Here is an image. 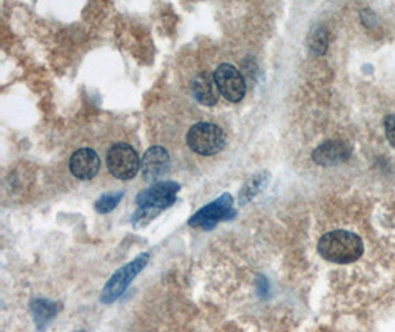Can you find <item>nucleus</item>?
<instances>
[{
	"label": "nucleus",
	"mask_w": 395,
	"mask_h": 332,
	"mask_svg": "<svg viewBox=\"0 0 395 332\" xmlns=\"http://www.w3.org/2000/svg\"><path fill=\"white\" fill-rule=\"evenodd\" d=\"M233 197L229 195V193H222V195L210 202V204L199 210L197 213L188 220V225L206 230L214 229L219 221L235 217V210L233 208Z\"/></svg>",
	"instance_id": "obj_5"
},
{
	"label": "nucleus",
	"mask_w": 395,
	"mask_h": 332,
	"mask_svg": "<svg viewBox=\"0 0 395 332\" xmlns=\"http://www.w3.org/2000/svg\"><path fill=\"white\" fill-rule=\"evenodd\" d=\"M187 143L190 150L199 155L212 156L225 148V132L214 123H197L187 133Z\"/></svg>",
	"instance_id": "obj_2"
},
{
	"label": "nucleus",
	"mask_w": 395,
	"mask_h": 332,
	"mask_svg": "<svg viewBox=\"0 0 395 332\" xmlns=\"http://www.w3.org/2000/svg\"><path fill=\"white\" fill-rule=\"evenodd\" d=\"M361 238L348 230H333L323 235L318 243V253L327 262L346 264L357 262L363 255Z\"/></svg>",
	"instance_id": "obj_1"
},
{
	"label": "nucleus",
	"mask_w": 395,
	"mask_h": 332,
	"mask_svg": "<svg viewBox=\"0 0 395 332\" xmlns=\"http://www.w3.org/2000/svg\"><path fill=\"white\" fill-rule=\"evenodd\" d=\"M60 310V306L57 303L44 300V299H36L31 301V312L36 318V322L40 325L49 322L52 318L57 316V313Z\"/></svg>",
	"instance_id": "obj_13"
},
{
	"label": "nucleus",
	"mask_w": 395,
	"mask_h": 332,
	"mask_svg": "<svg viewBox=\"0 0 395 332\" xmlns=\"http://www.w3.org/2000/svg\"><path fill=\"white\" fill-rule=\"evenodd\" d=\"M214 77L220 95L229 102H240L246 94V81L240 71L229 64H220Z\"/></svg>",
	"instance_id": "obj_7"
},
{
	"label": "nucleus",
	"mask_w": 395,
	"mask_h": 332,
	"mask_svg": "<svg viewBox=\"0 0 395 332\" xmlns=\"http://www.w3.org/2000/svg\"><path fill=\"white\" fill-rule=\"evenodd\" d=\"M77 332H86V331H77Z\"/></svg>",
	"instance_id": "obj_19"
},
{
	"label": "nucleus",
	"mask_w": 395,
	"mask_h": 332,
	"mask_svg": "<svg viewBox=\"0 0 395 332\" xmlns=\"http://www.w3.org/2000/svg\"><path fill=\"white\" fill-rule=\"evenodd\" d=\"M162 210L157 208H138L135 211V215L132 216V223L135 227L145 226L150 221L160 213Z\"/></svg>",
	"instance_id": "obj_16"
},
{
	"label": "nucleus",
	"mask_w": 395,
	"mask_h": 332,
	"mask_svg": "<svg viewBox=\"0 0 395 332\" xmlns=\"http://www.w3.org/2000/svg\"><path fill=\"white\" fill-rule=\"evenodd\" d=\"M170 164L169 152L163 146H151L142 156V178L149 183H157V180L168 171Z\"/></svg>",
	"instance_id": "obj_8"
},
{
	"label": "nucleus",
	"mask_w": 395,
	"mask_h": 332,
	"mask_svg": "<svg viewBox=\"0 0 395 332\" xmlns=\"http://www.w3.org/2000/svg\"><path fill=\"white\" fill-rule=\"evenodd\" d=\"M270 178L271 176L268 171H261L247 179L246 183L242 186L240 193H238V202H240L242 206L251 202L256 195H258V193H261L266 188V184H268L270 182Z\"/></svg>",
	"instance_id": "obj_12"
},
{
	"label": "nucleus",
	"mask_w": 395,
	"mask_h": 332,
	"mask_svg": "<svg viewBox=\"0 0 395 332\" xmlns=\"http://www.w3.org/2000/svg\"><path fill=\"white\" fill-rule=\"evenodd\" d=\"M385 133L392 148L395 150V115H388L385 118Z\"/></svg>",
	"instance_id": "obj_17"
},
{
	"label": "nucleus",
	"mask_w": 395,
	"mask_h": 332,
	"mask_svg": "<svg viewBox=\"0 0 395 332\" xmlns=\"http://www.w3.org/2000/svg\"><path fill=\"white\" fill-rule=\"evenodd\" d=\"M179 189L181 184L177 182H157L138 193L136 204L140 208L164 210L175 204Z\"/></svg>",
	"instance_id": "obj_6"
},
{
	"label": "nucleus",
	"mask_w": 395,
	"mask_h": 332,
	"mask_svg": "<svg viewBox=\"0 0 395 332\" xmlns=\"http://www.w3.org/2000/svg\"><path fill=\"white\" fill-rule=\"evenodd\" d=\"M327 44H329V36L326 29L324 27H316L308 37V46L311 52H314L316 55H323L327 49Z\"/></svg>",
	"instance_id": "obj_14"
},
{
	"label": "nucleus",
	"mask_w": 395,
	"mask_h": 332,
	"mask_svg": "<svg viewBox=\"0 0 395 332\" xmlns=\"http://www.w3.org/2000/svg\"><path fill=\"white\" fill-rule=\"evenodd\" d=\"M107 167L118 180H131L141 167L140 156L131 145L114 143L107 152Z\"/></svg>",
	"instance_id": "obj_4"
},
{
	"label": "nucleus",
	"mask_w": 395,
	"mask_h": 332,
	"mask_svg": "<svg viewBox=\"0 0 395 332\" xmlns=\"http://www.w3.org/2000/svg\"><path fill=\"white\" fill-rule=\"evenodd\" d=\"M123 197H125L123 192L105 193V195H103V197H101V198L97 201L95 208H97L98 213L107 215V213H110V211H113V210L118 206V202L122 201Z\"/></svg>",
	"instance_id": "obj_15"
},
{
	"label": "nucleus",
	"mask_w": 395,
	"mask_h": 332,
	"mask_svg": "<svg viewBox=\"0 0 395 332\" xmlns=\"http://www.w3.org/2000/svg\"><path fill=\"white\" fill-rule=\"evenodd\" d=\"M191 92L197 102L206 107L216 105L219 99V89L216 86L215 77L207 71H201L194 79H192Z\"/></svg>",
	"instance_id": "obj_11"
},
{
	"label": "nucleus",
	"mask_w": 395,
	"mask_h": 332,
	"mask_svg": "<svg viewBox=\"0 0 395 332\" xmlns=\"http://www.w3.org/2000/svg\"><path fill=\"white\" fill-rule=\"evenodd\" d=\"M351 155V146L342 141H329L323 145L316 148L312 152V160L316 164L323 165V167H330L339 163H344Z\"/></svg>",
	"instance_id": "obj_10"
},
{
	"label": "nucleus",
	"mask_w": 395,
	"mask_h": 332,
	"mask_svg": "<svg viewBox=\"0 0 395 332\" xmlns=\"http://www.w3.org/2000/svg\"><path fill=\"white\" fill-rule=\"evenodd\" d=\"M258 290H259V294L262 295V297H266L268 295V291H270V285H268V281H266L265 276H261V278L258 279Z\"/></svg>",
	"instance_id": "obj_18"
},
{
	"label": "nucleus",
	"mask_w": 395,
	"mask_h": 332,
	"mask_svg": "<svg viewBox=\"0 0 395 332\" xmlns=\"http://www.w3.org/2000/svg\"><path fill=\"white\" fill-rule=\"evenodd\" d=\"M101 167V160L98 154L90 148L77 150L70 158V171L75 178L80 180L94 179Z\"/></svg>",
	"instance_id": "obj_9"
},
{
	"label": "nucleus",
	"mask_w": 395,
	"mask_h": 332,
	"mask_svg": "<svg viewBox=\"0 0 395 332\" xmlns=\"http://www.w3.org/2000/svg\"><path fill=\"white\" fill-rule=\"evenodd\" d=\"M149 260L150 254L144 253L141 255H138L133 262L120 267V269L110 278V281L104 287L103 294H101V303L104 304L114 303L126 291V288L129 287V283L136 278V275L144 269Z\"/></svg>",
	"instance_id": "obj_3"
}]
</instances>
